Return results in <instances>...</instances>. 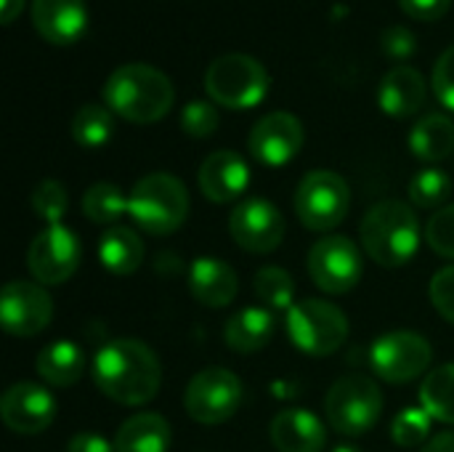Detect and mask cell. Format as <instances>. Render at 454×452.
<instances>
[{
  "label": "cell",
  "mask_w": 454,
  "mask_h": 452,
  "mask_svg": "<svg viewBox=\"0 0 454 452\" xmlns=\"http://www.w3.org/2000/svg\"><path fill=\"white\" fill-rule=\"evenodd\" d=\"M37 376L51 386H72L85 373V352L74 341H51L35 357Z\"/></svg>",
  "instance_id": "23"
},
{
  "label": "cell",
  "mask_w": 454,
  "mask_h": 452,
  "mask_svg": "<svg viewBox=\"0 0 454 452\" xmlns=\"http://www.w3.org/2000/svg\"><path fill=\"white\" fill-rule=\"evenodd\" d=\"M434 418L423 408H407L402 410L391 424V437L399 448H420L431 434Z\"/></svg>",
  "instance_id": "32"
},
{
  "label": "cell",
  "mask_w": 454,
  "mask_h": 452,
  "mask_svg": "<svg viewBox=\"0 0 454 452\" xmlns=\"http://www.w3.org/2000/svg\"><path fill=\"white\" fill-rule=\"evenodd\" d=\"M82 213L93 224H117L128 213V197L117 184L98 181L82 194Z\"/></svg>",
  "instance_id": "30"
},
{
  "label": "cell",
  "mask_w": 454,
  "mask_h": 452,
  "mask_svg": "<svg viewBox=\"0 0 454 452\" xmlns=\"http://www.w3.org/2000/svg\"><path fill=\"white\" fill-rule=\"evenodd\" d=\"M170 440V426L160 413H136L120 426L114 452H168Z\"/></svg>",
  "instance_id": "25"
},
{
  "label": "cell",
  "mask_w": 454,
  "mask_h": 452,
  "mask_svg": "<svg viewBox=\"0 0 454 452\" xmlns=\"http://www.w3.org/2000/svg\"><path fill=\"white\" fill-rule=\"evenodd\" d=\"M0 418L13 434H40L56 418V400L51 392L32 381H19L5 389L0 400Z\"/></svg>",
  "instance_id": "15"
},
{
  "label": "cell",
  "mask_w": 454,
  "mask_h": 452,
  "mask_svg": "<svg viewBox=\"0 0 454 452\" xmlns=\"http://www.w3.org/2000/svg\"><path fill=\"white\" fill-rule=\"evenodd\" d=\"M431 85H434V93L436 99L454 112V45H450L436 67H434V77H431Z\"/></svg>",
  "instance_id": "36"
},
{
  "label": "cell",
  "mask_w": 454,
  "mask_h": 452,
  "mask_svg": "<svg viewBox=\"0 0 454 452\" xmlns=\"http://www.w3.org/2000/svg\"><path fill=\"white\" fill-rule=\"evenodd\" d=\"M231 240L247 253H271L285 237V218L279 208L263 197L242 200L229 216Z\"/></svg>",
  "instance_id": "14"
},
{
  "label": "cell",
  "mask_w": 454,
  "mask_h": 452,
  "mask_svg": "<svg viewBox=\"0 0 454 452\" xmlns=\"http://www.w3.org/2000/svg\"><path fill=\"white\" fill-rule=\"evenodd\" d=\"M325 413L330 426L346 437H362L380 421L383 392L367 376H343L338 378L325 400Z\"/></svg>",
  "instance_id": "7"
},
{
  "label": "cell",
  "mask_w": 454,
  "mask_h": 452,
  "mask_svg": "<svg viewBox=\"0 0 454 452\" xmlns=\"http://www.w3.org/2000/svg\"><path fill=\"white\" fill-rule=\"evenodd\" d=\"M287 336L295 349L311 357L335 354L348 338V317L333 301L306 298L287 312Z\"/></svg>",
  "instance_id": "6"
},
{
  "label": "cell",
  "mask_w": 454,
  "mask_h": 452,
  "mask_svg": "<svg viewBox=\"0 0 454 452\" xmlns=\"http://www.w3.org/2000/svg\"><path fill=\"white\" fill-rule=\"evenodd\" d=\"M104 104L122 120L136 125H149L162 120L176 99L170 77L149 64H122L117 67L104 88Z\"/></svg>",
  "instance_id": "2"
},
{
  "label": "cell",
  "mask_w": 454,
  "mask_h": 452,
  "mask_svg": "<svg viewBox=\"0 0 454 452\" xmlns=\"http://www.w3.org/2000/svg\"><path fill=\"white\" fill-rule=\"evenodd\" d=\"M266 67L247 53H223L205 72L207 96L229 109H250L261 104L269 93Z\"/></svg>",
  "instance_id": "5"
},
{
  "label": "cell",
  "mask_w": 454,
  "mask_h": 452,
  "mask_svg": "<svg viewBox=\"0 0 454 452\" xmlns=\"http://www.w3.org/2000/svg\"><path fill=\"white\" fill-rule=\"evenodd\" d=\"M253 290L269 312H290L295 304L293 274L282 266H263L255 272Z\"/></svg>",
  "instance_id": "29"
},
{
  "label": "cell",
  "mask_w": 454,
  "mask_h": 452,
  "mask_svg": "<svg viewBox=\"0 0 454 452\" xmlns=\"http://www.w3.org/2000/svg\"><path fill=\"white\" fill-rule=\"evenodd\" d=\"M378 104L396 120L412 117L426 104V77L415 67H394L378 85Z\"/></svg>",
  "instance_id": "20"
},
{
  "label": "cell",
  "mask_w": 454,
  "mask_h": 452,
  "mask_svg": "<svg viewBox=\"0 0 454 452\" xmlns=\"http://www.w3.org/2000/svg\"><path fill=\"white\" fill-rule=\"evenodd\" d=\"M420 408L442 424L454 426V362L431 370L420 386Z\"/></svg>",
  "instance_id": "27"
},
{
  "label": "cell",
  "mask_w": 454,
  "mask_h": 452,
  "mask_svg": "<svg viewBox=\"0 0 454 452\" xmlns=\"http://www.w3.org/2000/svg\"><path fill=\"white\" fill-rule=\"evenodd\" d=\"M128 213L154 237L170 234L189 216V192L184 181L170 173H149L130 189Z\"/></svg>",
  "instance_id": "4"
},
{
  "label": "cell",
  "mask_w": 454,
  "mask_h": 452,
  "mask_svg": "<svg viewBox=\"0 0 454 452\" xmlns=\"http://www.w3.org/2000/svg\"><path fill=\"white\" fill-rule=\"evenodd\" d=\"M402 11L412 19H420V21H436L442 16H447L452 0H399Z\"/></svg>",
  "instance_id": "39"
},
{
  "label": "cell",
  "mask_w": 454,
  "mask_h": 452,
  "mask_svg": "<svg viewBox=\"0 0 454 452\" xmlns=\"http://www.w3.org/2000/svg\"><path fill=\"white\" fill-rule=\"evenodd\" d=\"M271 442L279 452H322L327 434L314 413L287 408L271 421Z\"/></svg>",
  "instance_id": "21"
},
{
  "label": "cell",
  "mask_w": 454,
  "mask_h": 452,
  "mask_svg": "<svg viewBox=\"0 0 454 452\" xmlns=\"http://www.w3.org/2000/svg\"><path fill=\"white\" fill-rule=\"evenodd\" d=\"M426 242L442 258H454V202L439 208L426 224Z\"/></svg>",
  "instance_id": "34"
},
{
  "label": "cell",
  "mask_w": 454,
  "mask_h": 452,
  "mask_svg": "<svg viewBox=\"0 0 454 452\" xmlns=\"http://www.w3.org/2000/svg\"><path fill=\"white\" fill-rule=\"evenodd\" d=\"M32 24L53 45H69L88 29L85 0H32Z\"/></svg>",
  "instance_id": "18"
},
{
  "label": "cell",
  "mask_w": 454,
  "mask_h": 452,
  "mask_svg": "<svg viewBox=\"0 0 454 452\" xmlns=\"http://www.w3.org/2000/svg\"><path fill=\"white\" fill-rule=\"evenodd\" d=\"M96 389L117 405L138 408L157 397L162 384V365L154 349L138 338L106 341L90 365Z\"/></svg>",
  "instance_id": "1"
},
{
  "label": "cell",
  "mask_w": 454,
  "mask_h": 452,
  "mask_svg": "<svg viewBox=\"0 0 454 452\" xmlns=\"http://www.w3.org/2000/svg\"><path fill=\"white\" fill-rule=\"evenodd\" d=\"M67 205H69V197H67V189L64 184L53 181V178H45L35 186L32 192V210L48 221V226L53 224H61L64 213H67Z\"/></svg>",
  "instance_id": "33"
},
{
  "label": "cell",
  "mask_w": 454,
  "mask_h": 452,
  "mask_svg": "<svg viewBox=\"0 0 454 452\" xmlns=\"http://www.w3.org/2000/svg\"><path fill=\"white\" fill-rule=\"evenodd\" d=\"M359 234L364 253L388 269L410 264L423 240L415 210L402 200H383L372 205L359 224Z\"/></svg>",
  "instance_id": "3"
},
{
  "label": "cell",
  "mask_w": 454,
  "mask_h": 452,
  "mask_svg": "<svg viewBox=\"0 0 454 452\" xmlns=\"http://www.w3.org/2000/svg\"><path fill=\"white\" fill-rule=\"evenodd\" d=\"M410 149L423 163H442L454 152V123L447 115H426L410 133Z\"/></svg>",
  "instance_id": "26"
},
{
  "label": "cell",
  "mask_w": 454,
  "mask_h": 452,
  "mask_svg": "<svg viewBox=\"0 0 454 452\" xmlns=\"http://www.w3.org/2000/svg\"><path fill=\"white\" fill-rule=\"evenodd\" d=\"M274 330H277L274 312H269L266 306H247L226 322L223 338L229 349L239 354H253L261 352L274 338Z\"/></svg>",
  "instance_id": "22"
},
{
  "label": "cell",
  "mask_w": 454,
  "mask_h": 452,
  "mask_svg": "<svg viewBox=\"0 0 454 452\" xmlns=\"http://www.w3.org/2000/svg\"><path fill=\"white\" fill-rule=\"evenodd\" d=\"M181 128L194 139H207L218 131V109L210 101H189L181 112Z\"/></svg>",
  "instance_id": "35"
},
{
  "label": "cell",
  "mask_w": 454,
  "mask_h": 452,
  "mask_svg": "<svg viewBox=\"0 0 454 452\" xmlns=\"http://www.w3.org/2000/svg\"><path fill=\"white\" fill-rule=\"evenodd\" d=\"M0 3H3L0 21H3V24H11V21L21 13V8H24V3H27V0H0Z\"/></svg>",
  "instance_id": "42"
},
{
  "label": "cell",
  "mask_w": 454,
  "mask_h": 452,
  "mask_svg": "<svg viewBox=\"0 0 454 452\" xmlns=\"http://www.w3.org/2000/svg\"><path fill=\"white\" fill-rule=\"evenodd\" d=\"M80 256L82 248L77 234L64 224H53L32 240L27 266L40 285H61L77 272Z\"/></svg>",
  "instance_id": "12"
},
{
  "label": "cell",
  "mask_w": 454,
  "mask_h": 452,
  "mask_svg": "<svg viewBox=\"0 0 454 452\" xmlns=\"http://www.w3.org/2000/svg\"><path fill=\"white\" fill-rule=\"evenodd\" d=\"M420 452H454V432H444V434L434 437Z\"/></svg>",
  "instance_id": "41"
},
{
  "label": "cell",
  "mask_w": 454,
  "mask_h": 452,
  "mask_svg": "<svg viewBox=\"0 0 454 452\" xmlns=\"http://www.w3.org/2000/svg\"><path fill=\"white\" fill-rule=\"evenodd\" d=\"M351 208V189L335 170H311L295 192V213L311 232H330L340 226Z\"/></svg>",
  "instance_id": "8"
},
{
  "label": "cell",
  "mask_w": 454,
  "mask_h": 452,
  "mask_svg": "<svg viewBox=\"0 0 454 452\" xmlns=\"http://www.w3.org/2000/svg\"><path fill=\"white\" fill-rule=\"evenodd\" d=\"M114 133V112L106 104H82L72 117V139L85 149L104 147Z\"/></svg>",
  "instance_id": "28"
},
{
  "label": "cell",
  "mask_w": 454,
  "mask_h": 452,
  "mask_svg": "<svg viewBox=\"0 0 454 452\" xmlns=\"http://www.w3.org/2000/svg\"><path fill=\"white\" fill-rule=\"evenodd\" d=\"M67 452H114V445L96 432H80L69 440Z\"/></svg>",
  "instance_id": "40"
},
{
  "label": "cell",
  "mask_w": 454,
  "mask_h": 452,
  "mask_svg": "<svg viewBox=\"0 0 454 452\" xmlns=\"http://www.w3.org/2000/svg\"><path fill=\"white\" fill-rule=\"evenodd\" d=\"M434 349L428 338L412 330H394L372 341L370 368L388 384H407L431 368Z\"/></svg>",
  "instance_id": "10"
},
{
  "label": "cell",
  "mask_w": 454,
  "mask_h": 452,
  "mask_svg": "<svg viewBox=\"0 0 454 452\" xmlns=\"http://www.w3.org/2000/svg\"><path fill=\"white\" fill-rule=\"evenodd\" d=\"M309 274L314 285L330 296H343L354 290L364 274L362 250L354 240L343 234H330L314 242L309 253Z\"/></svg>",
  "instance_id": "11"
},
{
  "label": "cell",
  "mask_w": 454,
  "mask_h": 452,
  "mask_svg": "<svg viewBox=\"0 0 454 452\" xmlns=\"http://www.w3.org/2000/svg\"><path fill=\"white\" fill-rule=\"evenodd\" d=\"M450 192H452V181L439 168H423L410 181V200L418 208H439L447 202Z\"/></svg>",
  "instance_id": "31"
},
{
  "label": "cell",
  "mask_w": 454,
  "mask_h": 452,
  "mask_svg": "<svg viewBox=\"0 0 454 452\" xmlns=\"http://www.w3.org/2000/svg\"><path fill=\"white\" fill-rule=\"evenodd\" d=\"M53 317V301L40 282L13 280L0 296V325L5 333L29 338L48 328Z\"/></svg>",
  "instance_id": "13"
},
{
  "label": "cell",
  "mask_w": 454,
  "mask_h": 452,
  "mask_svg": "<svg viewBox=\"0 0 454 452\" xmlns=\"http://www.w3.org/2000/svg\"><path fill=\"white\" fill-rule=\"evenodd\" d=\"M380 48L388 59L394 61H407L415 51H418V40H415V32L407 29V27H388L383 29L380 35Z\"/></svg>",
  "instance_id": "38"
},
{
  "label": "cell",
  "mask_w": 454,
  "mask_h": 452,
  "mask_svg": "<svg viewBox=\"0 0 454 452\" xmlns=\"http://www.w3.org/2000/svg\"><path fill=\"white\" fill-rule=\"evenodd\" d=\"M189 290L194 301L210 309H223L237 298V272L215 256H200L189 266Z\"/></svg>",
  "instance_id": "19"
},
{
  "label": "cell",
  "mask_w": 454,
  "mask_h": 452,
  "mask_svg": "<svg viewBox=\"0 0 454 452\" xmlns=\"http://www.w3.org/2000/svg\"><path fill=\"white\" fill-rule=\"evenodd\" d=\"M242 405V381L226 368L200 370L184 394V408L192 421L202 426H218L237 416Z\"/></svg>",
  "instance_id": "9"
},
{
  "label": "cell",
  "mask_w": 454,
  "mask_h": 452,
  "mask_svg": "<svg viewBox=\"0 0 454 452\" xmlns=\"http://www.w3.org/2000/svg\"><path fill=\"white\" fill-rule=\"evenodd\" d=\"M431 301L436 312L454 325V264L444 266L431 280Z\"/></svg>",
  "instance_id": "37"
},
{
  "label": "cell",
  "mask_w": 454,
  "mask_h": 452,
  "mask_svg": "<svg viewBox=\"0 0 454 452\" xmlns=\"http://www.w3.org/2000/svg\"><path fill=\"white\" fill-rule=\"evenodd\" d=\"M144 240L136 229L109 226L98 240V261L114 277H128L144 264Z\"/></svg>",
  "instance_id": "24"
},
{
  "label": "cell",
  "mask_w": 454,
  "mask_h": 452,
  "mask_svg": "<svg viewBox=\"0 0 454 452\" xmlns=\"http://www.w3.org/2000/svg\"><path fill=\"white\" fill-rule=\"evenodd\" d=\"M303 147V123L290 112H271L261 117L247 139L250 155L269 168L287 165Z\"/></svg>",
  "instance_id": "16"
},
{
  "label": "cell",
  "mask_w": 454,
  "mask_h": 452,
  "mask_svg": "<svg viewBox=\"0 0 454 452\" xmlns=\"http://www.w3.org/2000/svg\"><path fill=\"white\" fill-rule=\"evenodd\" d=\"M333 452H359V448H354V445H338Z\"/></svg>",
  "instance_id": "43"
},
{
  "label": "cell",
  "mask_w": 454,
  "mask_h": 452,
  "mask_svg": "<svg viewBox=\"0 0 454 452\" xmlns=\"http://www.w3.org/2000/svg\"><path fill=\"white\" fill-rule=\"evenodd\" d=\"M200 189L210 202H234L250 186V168L242 155L218 149L200 165Z\"/></svg>",
  "instance_id": "17"
}]
</instances>
